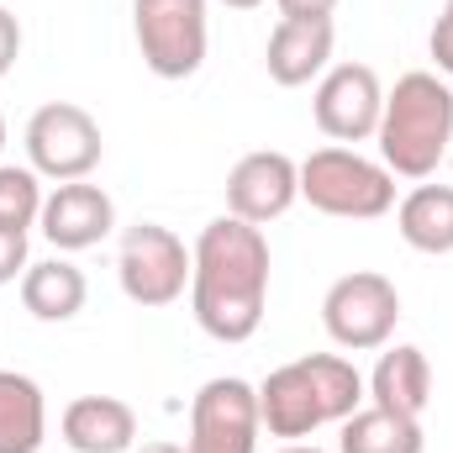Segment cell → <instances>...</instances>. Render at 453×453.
Returning <instances> with one entry per match:
<instances>
[{"label": "cell", "instance_id": "1", "mask_svg": "<svg viewBox=\"0 0 453 453\" xmlns=\"http://www.w3.org/2000/svg\"><path fill=\"white\" fill-rule=\"evenodd\" d=\"M190 311L217 342H248L269 306V237L242 217H217L190 248Z\"/></svg>", "mask_w": 453, "mask_h": 453}, {"label": "cell", "instance_id": "2", "mask_svg": "<svg viewBox=\"0 0 453 453\" xmlns=\"http://www.w3.org/2000/svg\"><path fill=\"white\" fill-rule=\"evenodd\" d=\"M364 401H369L364 374L342 353H306L296 364L269 369L258 385V417L269 438H285V443H301L333 422L342 427Z\"/></svg>", "mask_w": 453, "mask_h": 453}, {"label": "cell", "instance_id": "3", "mask_svg": "<svg viewBox=\"0 0 453 453\" xmlns=\"http://www.w3.org/2000/svg\"><path fill=\"white\" fill-rule=\"evenodd\" d=\"M380 164L401 180H433L438 164L449 158L453 142V90L449 80L411 69L395 80V90H385V111H380Z\"/></svg>", "mask_w": 453, "mask_h": 453}, {"label": "cell", "instance_id": "4", "mask_svg": "<svg viewBox=\"0 0 453 453\" xmlns=\"http://www.w3.org/2000/svg\"><path fill=\"white\" fill-rule=\"evenodd\" d=\"M301 201L322 217L342 222H374L395 206V174L358 148H317L301 164Z\"/></svg>", "mask_w": 453, "mask_h": 453}, {"label": "cell", "instance_id": "5", "mask_svg": "<svg viewBox=\"0 0 453 453\" xmlns=\"http://www.w3.org/2000/svg\"><path fill=\"white\" fill-rule=\"evenodd\" d=\"M132 32L158 80H190L206 64V0H132Z\"/></svg>", "mask_w": 453, "mask_h": 453}, {"label": "cell", "instance_id": "6", "mask_svg": "<svg viewBox=\"0 0 453 453\" xmlns=\"http://www.w3.org/2000/svg\"><path fill=\"white\" fill-rule=\"evenodd\" d=\"M401 322V290L390 274L380 269H353L342 274L338 285L327 290L322 301V327L327 338L348 348V353H369V348H385L390 333Z\"/></svg>", "mask_w": 453, "mask_h": 453}, {"label": "cell", "instance_id": "7", "mask_svg": "<svg viewBox=\"0 0 453 453\" xmlns=\"http://www.w3.org/2000/svg\"><path fill=\"white\" fill-rule=\"evenodd\" d=\"M190 248L158 222H137L127 226L121 237V258H116V274H121V296L132 306H174L185 290H190Z\"/></svg>", "mask_w": 453, "mask_h": 453}, {"label": "cell", "instance_id": "8", "mask_svg": "<svg viewBox=\"0 0 453 453\" xmlns=\"http://www.w3.org/2000/svg\"><path fill=\"white\" fill-rule=\"evenodd\" d=\"M101 121L74 101H48L27 121V169H37L42 180H85L101 164Z\"/></svg>", "mask_w": 453, "mask_h": 453}, {"label": "cell", "instance_id": "9", "mask_svg": "<svg viewBox=\"0 0 453 453\" xmlns=\"http://www.w3.org/2000/svg\"><path fill=\"white\" fill-rule=\"evenodd\" d=\"M258 433H264L258 385H248L237 374H217L190 401L185 453H258Z\"/></svg>", "mask_w": 453, "mask_h": 453}, {"label": "cell", "instance_id": "10", "mask_svg": "<svg viewBox=\"0 0 453 453\" xmlns=\"http://www.w3.org/2000/svg\"><path fill=\"white\" fill-rule=\"evenodd\" d=\"M301 201V164L280 148L242 153L226 174V217H242L253 226L280 222Z\"/></svg>", "mask_w": 453, "mask_h": 453}, {"label": "cell", "instance_id": "11", "mask_svg": "<svg viewBox=\"0 0 453 453\" xmlns=\"http://www.w3.org/2000/svg\"><path fill=\"white\" fill-rule=\"evenodd\" d=\"M385 85L369 64H333L311 96V116L333 142H369L380 132Z\"/></svg>", "mask_w": 453, "mask_h": 453}, {"label": "cell", "instance_id": "12", "mask_svg": "<svg viewBox=\"0 0 453 453\" xmlns=\"http://www.w3.org/2000/svg\"><path fill=\"white\" fill-rule=\"evenodd\" d=\"M37 226H42V237H48L58 253H85V248H96L101 237H111L116 201L101 185H90V180H69V185H58L53 196H42Z\"/></svg>", "mask_w": 453, "mask_h": 453}, {"label": "cell", "instance_id": "13", "mask_svg": "<svg viewBox=\"0 0 453 453\" xmlns=\"http://www.w3.org/2000/svg\"><path fill=\"white\" fill-rule=\"evenodd\" d=\"M333 42H338L333 21H274L269 48H264V69L285 90L311 85L317 74L333 69Z\"/></svg>", "mask_w": 453, "mask_h": 453}, {"label": "cell", "instance_id": "14", "mask_svg": "<svg viewBox=\"0 0 453 453\" xmlns=\"http://www.w3.org/2000/svg\"><path fill=\"white\" fill-rule=\"evenodd\" d=\"M58 433L74 453H132L137 411L127 401H116V395H80V401L64 406Z\"/></svg>", "mask_w": 453, "mask_h": 453}, {"label": "cell", "instance_id": "15", "mask_svg": "<svg viewBox=\"0 0 453 453\" xmlns=\"http://www.w3.org/2000/svg\"><path fill=\"white\" fill-rule=\"evenodd\" d=\"M369 390V406H385V411H401V417H422L427 401H433V364L422 348L401 342L390 353H380L374 374L364 380Z\"/></svg>", "mask_w": 453, "mask_h": 453}, {"label": "cell", "instance_id": "16", "mask_svg": "<svg viewBox=\"0 0 453 453\" xmlns=\"http://www.w3.org/2000/svg\"><path fill=\"white\" fill-rule=\"evenodd\" d=\"M85 296H90V280L69 258H42V264H27L21 274V306L37 322H74L85 311Z\"/></svg>", "mask_w": 453, "mask_h": 453}, {"label": "cell", "instance_id": "17", "mask_svg": "<svg viewBox=\"0 0 453 453\" xmlns=\"http://www.w3.org/2000/svg\"><path fill=\"white\" fill-rule=\"evenodd\" d=\"M48 438L42 385L21 369H0V453H37Z\"/></svg>", "mask_w": 453, "mask_h": 453}, {"label": "cell", "instance_id": "18", "mask_svg": "<svg viewBox=\"0 0 453 453\" xmlns=\"http://www.w3.org/2000/svg\"><path fill=\"white\" fill-rule=\"evenodd\" d=\"M422 417H401V411H385V406H358L348 422H342L338 453H422Z\"/></svg>", "mask_w": 453, "mask_h": 453}, {"label": "cell", "instance_id": "19", "mask_svg": "<svg viewBox=\"0 0 453 453\" xmlns=\"http://www.w3.org/2000/svg\"><path fill=\"white\" fill-rule=\"evenodd\" d=\"M395 226L417 253H453V185H417L395 206Z\"/></svg>", "mask_w": 453, "mask_h": 453}, {"label": "cell", "instance_id": "20", "mask_svg": "<svg viewBox=\"0 0 453 453\" xmlns=\"http://www.w3.org/2000/svg\"><path fill=\"white\" fill-rule=\"evenodd\" d=\"M42 217V174L21 164H0V226H27Z\"/></svg>", "mask_w": 453, "mask_h": 453}, {"label": "cell", "instance_id": "21", "mask_svg": "<svg viewBox=\"0 0 453 453\" xmlns=\"http://www.w3.org/2000/svg\"><path fill=\"white\" fill-rule=\"evenodd\" d=\"M21 274H27V232L0 226V285H11Z\"/></svg>", "mask_w": 453, "mask_h": 453}, {"label": "cell", "instance_id": "22", "mask_svg": "<svg viewBox=\"0 0 453 453\" xmlns=\"http://www.w3.org/2000/svg\"><path fill=\"white\" fill-rule=\"evenodd\" d=\"M427 48H433V64H438V74H449V80H453V11H443V16L433 21V37H427Z\"/></svg>", "mask_w": 453, "mask_h": 453}, {"label": "cell", "instance_id": "23", "mask_svg": "<svg viewBox=\"0 0 453 453\" xmlns=\"http://www.w3.org/2000/svg\"><path fill=\"white\" fill-rule=\"evenodd\" d=\"M280 21H333L338 0H274Z\"/></svg>", "mask_w": 453, "mask_h": 453}, {"label": "cell", "instance_id": "24", "mask_svg": "<svg viewBox=\"0 0 453 453\" xmlns=\"http://www.w3.org/2000/svg\"><path fill=\"white\" fill-rule=\"evenodd\" d=\"M21 58V21L0 5V80L11 74V64Z\"/></svg>", "mask_w": 453, "mask_h": 453}, {"label": "cell", "instance_id": "25", "mask_svg": "<svg viewBox=\"0 0 453 453\" xmlns=\"http://www.w3.org/2000/svg\"><path fill=\"white\" fill-rule=\"evenodd\" d=\"M132 453H185L180 443H164V438H153V443H142V449H132Z\"/></svg>", "mask_w": 453, "mask_h": 453}, {"label": "cell", "instance_id": "26", "mask_svg": "<svg viewBox=\"0 0 453 453\" xmlns=\"http://www.w3.org/2000/svg\"><path fill=\"white\" fill-rule=\"evenodd\" d=\"M280 453H322V449H317V443H285Z\"/></svg>", "mask_w": 453, "mask_h": 453}, {"label": "cell", "instance_id": "27", "mask_svg": "<svg viewBox=\"0 0 453 453\" xmlns=\"http://www.w3.org/2000/svg\"><path fill=\"white\" fill-rule=\"evenodd\" d=\"M222 5H232V11H253V5H264V0H222Z\"/></svg>", "mask_w": 453, "mask_h": 453}, {"label": "cell", "instance_id": "28", "mask_svg": "<svg viewBox=\"0 0 453 453\" xmlns=\"http://www.w3.org/2000/svg\"><path fill=\"white\" fill-rule=\"evenodd\" d=\"M0 153H5V116H0Z\"/></svg>", "mask_w": 453, "mask_h": 453}, {"label": "cell", "instance_id": "29", "mask_svg": "<svg viewBox=\"0 0 453 453\" xmlns=\"http://www.w3.org/2000/svg\"><path fill=\"white\" fill-rule=\"evenodd\" d=\"M449 11H453V0H449Z\"/></svg>", "mask_w": 453, "mask_h": 453}]
</instances>
